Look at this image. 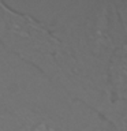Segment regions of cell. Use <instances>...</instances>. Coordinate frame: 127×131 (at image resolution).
<instances>
[{
  "mask_svg": "<svg viewBox=\"0 0 127 131\" xmlns=\"http://www.w3.org/2000/svg\"><path fill=\"white\" fill-rule=\"evenodd\" d=\"M48 26L59 40L57 85L96 111L111 98L107 85L111 57L127 42L113 2L70 3Z\"/></svg>",
  "mask_w": 127,
  "mask_h": 131,
  "instance_id": "cell-1",
  "label": "cell"
},
{
  "mask_svg": "<svg viewBox=\"0 0 127 131\" xmlns=\"http://www.w3.org/2000/svg\"><path fill=\"white\" fill-rule=\"evenodd\" d=\"M111 98H127V42L113 52L107 70Z\"/></svg>",
  "mask_w": 127,
  "mask_h": 131,
  "instance_id": "cell-4",
  "label": "cell"
},
{
  "mask_svg": "<svg viewBox=\"0 0 127 131\" xmlns=\"http://www.w3.org/2000/svg\"><path fill=\"white\" fill-rule=\"evenodd\" d=\"M0 120H7V116L4 113H2V112H0Z\"/></svg>",
  "mask_w": 127,
  "mask_h": 131,
  "instance_id": "cell-8",
  "label": "cell"
},
{
  "mask_svg": "<svg viewBox=\"0 0 127 131\" xmlns=\"http://www.w3.org/2000/svg\"><path fill=\"white\" fill-rule=\"evenodd\" d=\"M12 61V56L8 55L2 45H0V72H3Z\"/></svg>",
  "mask_w": 127,
  "mask_h": 131,
  "instance_id": "cell-7",
  "label": "cell"
},
{
  "mask_svg": "<svg viewBox=\"0 0 127 131\" xmlns=\"http://www.w3.org/2000/svg\"><path fill=\"white\" fill-rule=\"evenodd\" d=\"M0 45L8 55L30 66L57 85L59 67L56 55L59 40L48 23L0 2Z\"/></svg>",
  "mask_w": 127,
  "mask_h": 131,
  "instance_id": "cell-3",
  "label": "cell"
},
{
  "mask_svg": "<svg viewBox=\"0 0 127 131\" xmlns=\"http://www.w3.org/2000/svg\"><path fill=\"white\" fill-rule=\"evenodd\" d=\"M108 131H127V98H108L96 109Z\"/></svg>",
  "mask_w": 127,
  "mask_h": 131,
  "instance_id": "cell-5",
  "label": "cell"
},
{
  "mask_svg": "<svg viewBox=\"0 0 127 131\" xmlns=\"http://www.w3.org/2000/svg\"><path fill=\"white\" fill-rule=\"evenodd\" d=\"M113 6H115L118 18L122 23V27L124 30V36L127 40V2H113Z\"/></svg>",
  "mask_w": 127,
  "mask_h": 131,
  "instance_id": "cell-6",
  "label": "cell"
},
{
  "mask_svg": "<svg viewBox=\"0 0 127 131\" xmlns=\"http://www.w3.org/2000/svg\"><path fill=\"white\" fill-rule=\"evenodd\" d=\"M15 59L0 72V112L18 131H108L96 111L86 106Z\"/></svg>",
  "mask_w": 127,
  "mask_h": 131,
  "instance_id": "cell-2",
  "label": "cell"
}]
</instances>
